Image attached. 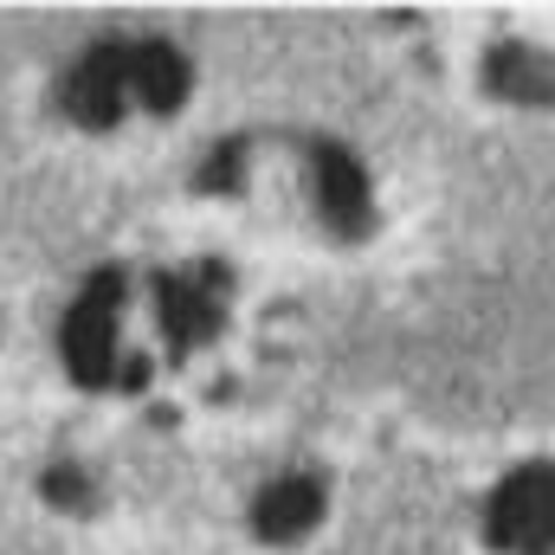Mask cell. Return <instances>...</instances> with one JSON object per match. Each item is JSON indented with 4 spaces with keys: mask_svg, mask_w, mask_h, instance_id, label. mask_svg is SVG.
Wrapping results in <instances>:
<instances>
[{
    "mask_svg": "<svg viewBox=\"0 0 555 555\" xmlns=\"http://www.w3.org/2000/svg\"><path fill=\"white\" fill-rule=\"evenodd\" d=\"M201 188H207V194H240V188H246V137H227L207 155Z\"/></svg>",
    "mask_w": 555,
    "mask_h": 555,
    "instance_id": "cell-9",
    "label": "cell"
},
{
    "mask_svg": "<svg viewBox=\"0 0 555 555\" xmlns=\"http://www.w3.org/2000/svg\"><path fill=\"white\" fill-rule=\"evenodd\" d=\"M46 504H59V511H91V478H85L78 465H52V472H46Z\"/></svg>",
    "mask_w": 555,
    "mask_h": 555,
    "instance_id": "cell-10",
    "label": "cell"
},
{
    "mask_svg": "<svg viewBox=\"0 0 555 555\" xmlns=\"http://www.w3.org/2000/svg\"><path fill=\"white\" fill-rule=\"evenodd\" d=\"M550 465H524L511 472L498 491H491V511H485V537L491 550L504 555H550V537H555V491H550Z\"/></svg>",
    "mask_w": 555,
    "mask_h": 555,
    "instance_id": "cell-2",
    "label": "cell"
},
{
    "mask_svg": "<svg viewBox=\"0 0 555 555\" xmlns=\"http://www.w3.org/2000/svg\"><path fill=\"white\" fill-rule=\"evenodd\" d=\"M59 104H65V117L85 124V130H117V117H124V104H130V46H91V52L65 72Z\"/></svg>",
    "mask_w": 555,
    "mask_h": 555,
    "instance_id": "cell-5",
    "label": "cell"
},
{
    "mask_svg": "<svg viewBox=\"0 0 555 555\" xmlns=\"http://www.w3.org/2000/svg\"><path fill=\"white\" fill-rule=\"evenodd\" d=\"M317 524H323V485L317 478H278V485L259 491V504H253V530L266 543H297Z\"/></svg>",
    "mask_w": 555,
    "mask_h": 555,
    "instance_id": "cell-6",
    "label": "cell"
},
{
    "mask_svg": "<svg viewBox=\"0 0 555 555\" xmlns=\"http://www.w3.org/2000/svg\"><path fill=\"white\" fill-rule=\"evenodd\" d=\"M485 85L498 91V98H511V104H550V59L537 52V46H524V39H504V46H491V59H485Z\"/></svg>",
    "mask_w": 555,
    "mask_h": 555,
    "instance_id": "cell-8",
    "label": "cell"
},
{
    "mask_svg": "<svg viewBox=\"0 0 555 555\" xmlns=\"http://www.w3.org/2000/svg\"><path fill=\"white\" fill-rule=\"evenodd\" d=\"M117 310H124V272H98L85 284V297L65 310L59 356H65L78 388H111V375H117Z\"/></svg>",
    "mask_w": 555,
    "mask_h": 555,
    "instance_id": "cell-1",
    "label": "cell"
},
{
    "mask_svg": "<svg viewBox=\"0 0 555 555\" xmlns=\"http://www.w3.org/2000/svg\"><path fill=\"white\" fill-rule=\"evenodd\" d=\"M124 395H142V382H149V356H130V362H117V375H111Z\"/></svg>",
    "mask_w": 555,
    "mask_h": 555,
    "instance_id": "cell-11",
    "label": "cell"
},
{
    "mask_svg": "<svg viewBox=\"0 0 555 555\" xmlns=\"http://www.w3.org/2000/svg\"><path fill=\"white\" fill-rule=\"evenodd\" d=\"M130 98H137L142 111H155V117H168V111L188 104V59L168 39L130 46Z\"/></svg>",
    "mask_w": 555,
    "mask_h": 555,
    "instance_id": "cell-7",
    "label": "cell"
},
{
    "mask_svg": "<svg viewBox=\"0 0 555 555\" xmlns=\"http://www.w3.org/2000/svg\"><path fill=\"white\" fill-rule=\"evenodd\" d=\"M155 310L168 330V362H188L227 317V266H194V272H162Z\"/></svg>",
    "mask_w": 555,
    "mask_h": 555,
    "instance_id": "cell-3",
    "label": "cell"
},
{
    "mask_svg": "<svg viewBox=\"0 0 555 555\" xmlns=\"http://www.w3.org/2000/svg\"><path fill=\"white\" fill-rule=\"evenodd\" d=\"M310 194H317V214H323V227L336 240H362L375 227L369 175L343 142H310Z\"/></svg>",
    "mask_w": 555,
    "mask_h": 555,
    "instance_id": "cell-4",
    "label": "cell"
}]
</instances>
